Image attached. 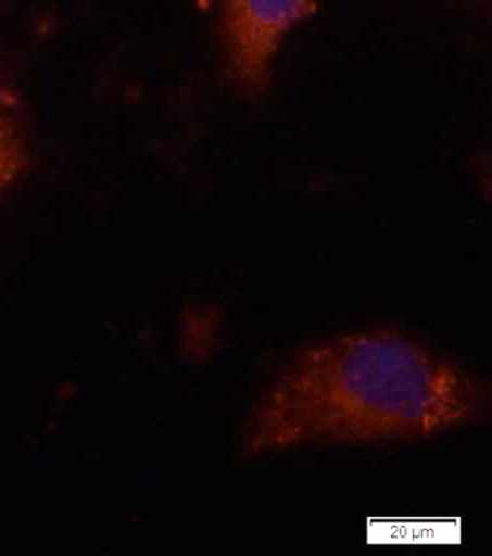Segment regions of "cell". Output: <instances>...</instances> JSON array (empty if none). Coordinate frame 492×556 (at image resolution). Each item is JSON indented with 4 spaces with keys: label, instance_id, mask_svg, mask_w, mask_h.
I'll list each match as a JSON object with an SVG mask.
<instances>
[{
    "label": "cell",
    "instance_id": "obj_2",
    "mask_svg": "<svg viewBox=\"0 0 492 556\" xmlns=\"http://www.w3.org/2000/svg\"><path fill=\"white\" fill-rule=\"evenodd\" d=\"M315 11L314 0H223L222 56L228 83L261 98L285 35Z\"/></svg>",
    "mask_w": 492,
    "mask_h": 556
},
{
    "label": "cell",
    "instance_id": "obj_1",
    "mask_svg": "<svg viewBox=\"0 0 492 556\" xmlns=\"http://www.w3.org/2000/svg\"><path fill=\"white\" fill-rule=\"evenodd\" d=\"M487 391L464 367L392 328L301 350L254 405L243 451L419 440L481 417Z\"/></svg>",
    "mask_w": 492,
    "mask_h": 556
},
{
    "label": "cell",
    "instance_id": "obj_3",
    "mask_svg": "<svg viewBox=\"0 0 492 556\" xmlns=\"http://www.w3.org/2000/svg\"><path fill=\"white\" fill-rule=\"evenodd\" d=\"M28 165V149L16 117L0 103V191Z\"/></svg>",
    "mask_w": 492,
    "mask_h": 556
}]
</instances>
